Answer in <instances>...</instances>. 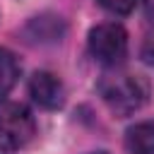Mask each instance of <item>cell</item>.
I'll return each instance as SVG.
<instances>
[{
	"mask_svg": "<svg viewBox=\"0 0 154 154\" xmlns=\"http://www.w3.org/2000/svg\"><path fill=\"white\" fill-rule=\"evenodd\" d=\"M106 12H111V14H116V17H125V14H130L132 10H135V5H137V0H96Z\"/></svg>",
	"mask_w": 154,
	"mask_h": 154,
	"instance_id": "52a82bcc",
	"label": "cell"
},
{
	"mask_svg": "<svg viewBox=\"0 0 154 154\" xmlns=\"http://www.w3.org/2000/svg\"><path fill=\"white\" fill-rule=\"evenodd\" d=\"M29 96L34 99L36 106H41L46 111H55L65 101V87L53 72L38 70L29 79Z\"/></svg>",
	"mask_w": 154,
	"mask_h": 154,
	"instance_id": "277c9868",
	"label": "cell"
},
{
	"mask_svg": "<svg viewBox=\"0 0 154 154\" xmlns=\"http://www.w3.org/2000/svg\"><path fill=\"white\" fill-rule=\"evenodd\" d=\"M128 154H154V120H142L125 132Z\"/></svg>",
	"mask_w": 154,
	"mask_h": 154,
	"instance_id": "5b68a950",
	"label": "cell"
},
{
	"mask_svg": "<svg viewBox=\"0 0 154 154\" xmlns=\"http://www.w3.org/2000/svg\"><path fill=\"white\" fill-rule=\"evenodd\" d=\"M17 79H19V63L12 51L0 46V99L12 91Z\"/></svg>",
	"mask_w": 154,
	"mask_h": 154,
	"instance_id": "8992f818",
	"label": "cell"
},
{
	"mask_svg": "<svg viewBox=\"0 0 154 154\" xmlns=\"http://www.w3.org/2000/svg\"><path fill=\"white\" fill-rule=\"evenodd\" d=\"M140 55H142V60H144V63L154 65V31L144 36V41H142V48H140Z\"/></svg>",
	"mask_w": 154,
	"mask_h": 154,
	"instance_id": "ba28073f",
	"label": "cell"
},
{
	"mask_svg": "<svg viewBox=\"0 0 154 154\" xmlns=\"http://www.w3.org/2000/svg\"><path fill=\"white\" fill-rule=\"evenodd\" d=\"M89 53L103 67H118L128 55V34L118 22L96 24L89 31Z\"/></svg>",
	"mask_w": 154,
	"mask_h": 154,
	"instance_id": "3957f363",
	"label": "cell"
},
{
	"mask_svg": "<svg viewBox=\"0 0 154 154\" xmlns=\"http://www.w3.org/2000/svg\"><path fill=\"white\" fill-rule=\"evenodd\" d=\"M94 154H106V152H94Z\"/></svg>",
	"mask_w": 154,
	"mask_h": 154,
	"instance_id": "30bf717a",
	"label": "cell"
},
{
	"mask_svg": "<svg viewBox=\"0 0 154 154\" xmlns=\"http://www.w3.org/2000/svg\"><path fill=\"white\" fill-rule=\"evenodd\" d=\"M99 94L116 116H130L147 103L149 82L132 72H108L99 82Z\"/></svg>",
	"mask_w": 154,
	"mask_h": 154,
	"instance_id": "6da1fadb",
	"label": "cell"
},
{
	"mask_svg": "<svg viewBox=\"0 0 154 154\" xmlns=\"http://www.w3.org/2000/svg\"><path fill=\"white\" fill-rule=\"evenodd\" d=\"M36 135V120L24 103H0V152L24 149Z\"/></svg>",
	"mask_w": 154,
	"mask_h": 154,
	"instance_id": "7a4b0ae2",
	"label": "cell"
},
{
	"mask_svg": "<svg viewBox=\"0 0 154 154\" xmlns=\"http://www.w3.org/2000/svg\"><path fill=\"white\" fill-rule=\"evenodd\" d=\"M142 10H144V17L154 24V0H142Z\"/></svg>",
	"mask_w": 154,
	"mask_h": 154,
	"instance_id": "9c48e42d",
	"label": "cell"
}]
</instances>
